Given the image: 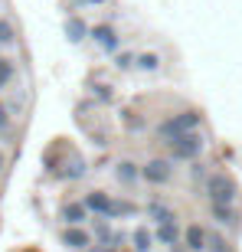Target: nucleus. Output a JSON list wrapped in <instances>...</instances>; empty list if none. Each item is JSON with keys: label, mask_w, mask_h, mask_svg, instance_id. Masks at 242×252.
<instances>
[{"label": "nucleus", "mask_w": 242, "mask_h": 252, "mask_svg": "<svg viewBox=\"0 0 242 252\" xmlns=\"http://www.w3.org/2000/svg\"><path fill=\"white\" fill-rule=\"evenodd\" d=\"M138 174H141V170L134 167L131 160H124V164H118V180H121V184H134V180H138Z\"/></svg>", "instance_id": "9d476101"}, {"label": "nucleus", "mask_w": 242, "mask_h": 252, "mask_svg": "<svg viewBox=\"0 0 242 252\" xmlns=\"http://www.w3.org/2000/svg\"><path fill=\"white\" fill-rule=\"evenodd\" d=\"M95 39H98V46H105V49L118 46V36H115L112 27H95Z\"/></svg>", "instance_id": "6e6552de"}, {"label": "nucleus", "mask_w": 242, "mask_h": 252, "mask_svg": "<svg viewBox=\"0 0 242 252\" xmlns=\"http://www.w3.org/2000/svg\"><path fill=\"white\" fill-rule=\"evenodd\" d=\"M206 243H210V239H206V233L200 226H186V249L190 252H203Z\"/></svg>", "instance_id": "0eeeda50"}, {"label": "nucleus", "mask_w": 242, "mask_h": 252, "mask_svg": "<svg viewBox=\"0 0 242 252\" xmlns=\"http://www.w3.org/2000/svg\"><path fill=\"white\" fill-rule=\"evenodd\" d=\"M151 216L157 220V226H164V223H174V213H170L167 206H160V203H151Z\"/></svg>", "instance_id": "f8f14e48"}, {"label": "nucleus", "mask_w": 242, "mask_h": 252, "mask_svg": "<svg viewBox=\"0 0 242 252\" xmlns=\"http://www.w3.org/2000/svg\"><path fill=\"white\" fill-rule=\"evenodd\" d=\"M206 252H233V246L226 243V236L213 233V236H210V243H206Z\"/></svg>", "instance_id": "9b49d317"}, {"label": "nucleus", "mask_w": 242, "mask_h": 252, "mask_svg": "<svg viewBox=\"0 0 242 252\" xmlns=\"http://www.w3.org/2000/svg\"><path fill=\"white\" fill-rule=\"evenodd\" d=\"M141 174H144V180H151V184H167L170 180V164L167 160H151Z\"/></svg>", "instance_id": "20e7f679"}, {"label": "nucleus", "mask_w": 242, "mask_h": 252, "mask_svg": "<svg viewBox=\"0 0 242 252\" xmlns=\"http://www.w3.org/2000/svg\"><path fill=\"white\" fill-rule=\"evenodd\" d=\"M196 125H200V115L196 112H183V115H174V118H167V122L157 125V134L164 141H177L180 134H190V131H196Z\"/></svg>", "instance_id": "f03ea898"}, {"label": "nucleus", "mask_w": 242, "mask_h": 252, "mask_svg": "<svg viewBox=\"0 0 242 252\" xmlns=\"http://www.w3.org/2000/svg\"><path fill=\"white\" fill-rule=\"evenodd\" d=\"M7 125H10V118H7V108H3V105H0V131L7 128Z\"/></svg>", "instance_id": "6ab92c4d"}, {"label": "nucleus", "mask_w": 242, "mask_h": 252, "mask_svg": "<svg viewBox=\"0 0 242 252\" xmlns=\"http://www.w3.org/2000/svg\"><path fill=\"white\" fill-rule=\"evenodd\" d=\"M141 65H144V69H154V65H157V59H154V56H144V59H141Z\"/></svg>", "instance_id": "aec40b11"}, {"label": "nucleus", "mask_w": 242, "mask_h": 252, "mask_svg": "<svg viewBox=\"0 0 242 252\" xmlns=\"http://www.w3.org/2000/svg\"><path fill=\"white\" fill-rule=\"evenodd\" d=\"M13 39V33H10V27L7 23H0V43H10Z\"/></svg>", "instance_id": "a211bd4d"}, {"label": "nucleus", "mask_w": 242, "mask_h": 252, "mask_svg": "<svg viewBox=\"0 0 242 252\" xmlns=\"http://www.w3.org/2000/svg\"><path fill=\"white\" fill-rule=\"evenodd\" d=\"M170 151H174L177 160H196L200 151H203V141H200L196 131H190V134H180L177 141H170Z\"/></svg>", "instance_id": "7ed1b4c3"}, {"label": "nucleus", "mask_w": 242, "mask_h": 252, "mask_svg": "<svg viewBox=\"0 0 242 252\" xmlns=\"http://www.w3.org/2000/svg\"><path fill=\"white\" fill-rule=\"evenodd\" d=\"M134 249H138V252H148L151 249V236L144 233V229H138V233H134Z\"/></svg>", "instance_id": "2eb2a0df"}, {"label": "nucleus", "mask_w": 242, "mask_h": 252, "mask_svg": "<svg viewBox=\"0 0 242 252\" xmlns=\"http://www.w3.org/2000/svg\"><path fill=\"white\" fill-rule=\"evenodd\" d=\"M10 79H13V65H10L7 59H0V89H3Z\"/></svg>", "instance_id": "dca6fc26"}, {"label": "nucleus", "mask_w": 242, "mask_h": 252, "mask_svg": "<svg viewBox=\"0 0 242 252\" xmlns=\"http://www.w3.org/2000/svg\"><path fill=\"white\" fill-rule=\"evenodd\" d=\"M62 243L69 246V249H89V246H92V239H89V233H82V229H65L62 233Z\"/></svg>", "instance_id": "39448f33"}, {"label": "nucleus", "mask_w": 242, "mask_h": 252, "mask_svg": "<svg viewBox=\"0 0 242 252\" xmlns=\"http://www.w3.org/2000/svg\"><path fill=\"white\" fill-rule=\"evenodd\" d=\"M69 33H72V39H82V36H85V23H79V20H69Z\"/></svg>", "instance_id": "f3484780"}, {"label": "nucleus", "mask_w": 242, "mask_h": 252, "mask_svg": "<svg viewBox=\"0 0 242 252\" xmlns=\"http://www.w3.org/2000/svg\"><path fill=\"white\" fill-rule=\"evenodd\" d=\"M128 213H134V206H131V203L112 200V203H108V213H105V216H128Z\"/></svg>", "instance_id": "ddd939ff"}, {"label": "nucleus", "mask_w": 242, "mask_h": 252, "mask_svg": "<svg viewBox=\"0 0 242 252\" xmlns=\"http://www.w3.org/2000/svg\"><path fill=\"white\" fill-rule=\"evenodd\" d=\"M160 243H164V246H170V243H177V226H174V223H164V226H160Z\"/></svg>", "instance_id": "4468645a"}, {"label": "nucleus", "mask_w": 242, "mask_h": 252, "mask_svg": "<svg viewBox=\"0 0 242 252\" xmlns=\"http://www.w3.org/2000/svg\"><path fill=\"white\" fill-rule=\"evenodd\" d=\"M85 216H89V206H85V203H65L62 206V220L69 226H79Z\"/></svg>", "instance_id": "423d86ee"}, {"label": "nucleus", "mask_w": 242, "mask_h": 252, "mask_svg": "<svg viewBox=\"0 0 242 252\" xmlns=\"http://www.w3.org/2000/svg\"><path fill=\"white\" fill-rule=\"evenodd\" d=\"M0 167H3V158H0Z\"/></svg>", "instance_id": "412c9836"}, {"label": "nucleus", "mask_w": 242, "mask_h": 252, "mask_svg": "<svg viewBox=\"0 0 242 252\" xmlns=\"http://www.w3.org/2000/svg\"><path fill=\"white\" fill-rule=\"evenodd\" d=\"M206 190H210V210H213L216 220L226 223V226L239 223V210H236V180L229 177V174H213L210 184H206Z\"/></svg>", "instance_id": "f257e3e1"}, {"label": "nucleus", "mask_w": 242, "mask_h": 252, "mask_svg": "<svg viewBox=\"0 0 242 252\" xmlns=\"http://www.w3.org/2000/svg\"><path fill=\"white\" fill-rule=\"evenodd\" d=\"M108 203H112V200H108V196L105 193H89V200H85V206H89V210H95V213H108Z\"/></svg>", "instance_id": "1a4fd4ad"}]
</instances>
